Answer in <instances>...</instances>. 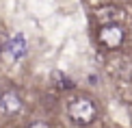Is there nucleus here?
I'll return each mask as SVG.
<instances>
[{
	"instance_id": "1",
	"label": "nucleus",
	"mask_w": 132,
	"mask_h": 128,
	"mask_svg": "<svg viewBox=\"0 0 132 128\" xmlns=\"http://www.w3.org/2000/svg\"><path fill=\"white\" fill-rule=\"evenodd\" d=\"M9 52L13 54L15 59H20L22 54L26 52V39H24L22 35H15V37H13V41L9 43Z\"/></svg>"
}]
</instances>
